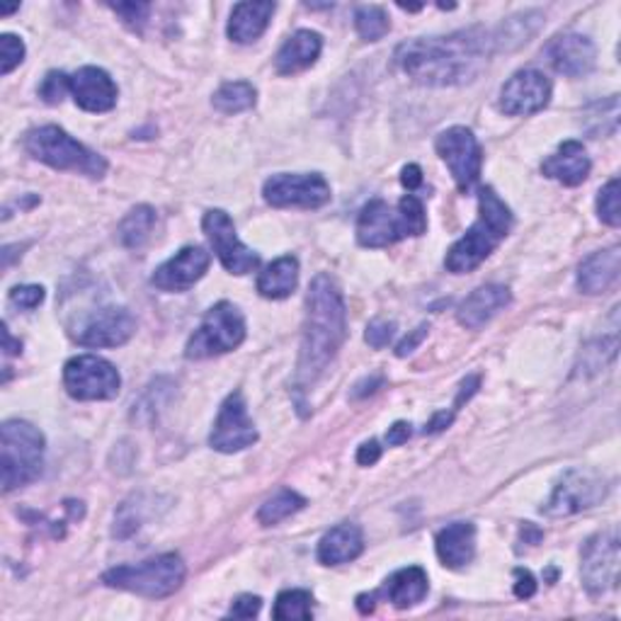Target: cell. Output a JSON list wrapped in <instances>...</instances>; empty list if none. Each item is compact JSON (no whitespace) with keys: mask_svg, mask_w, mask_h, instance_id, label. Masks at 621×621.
I'll list each match as a JSON object with an SVG mask.
<instances>
[{"mask_svg":"<svg viewBox=\"0 0 621 621\" xmlns=\"http://www.w3.org/2000/svg\"><path fill=\"white\" fill-rule=\"evenodd\" d=\"M496 52V34L486 27H468L444 37H422L400 44L396 64L420 86L450 88L476 80Z\"/></svg>","mask_w":621,"mask_h":621,"instance_id":"1","label":"cell"},{"mask_svg":"<svg viewBox=\"0 0 621 621\" xmlns=\"http://www.w3.org/2000/svg\"><path fill=\"white\" fill-rule=\"evenodd\" d=\"M348 338V310L338 282L330 274H318L306 294V318L302 350L296 364V391H308L336 360Z\"/></svg>","mask_w":621,"mask_h":621,"instance_id":"2","label":"cell"},{"mask_svg":"<svg viewBox=\"0 0 621 621\" xmlns=\"http://www.w3.org/2000/svg\"><path fill=\"white\" fill-rule=\"evenodd\" d=\"M512 228V214L508 210L496 190L483 188L478 194V218L476 224L468 228L464 238L447 252V270L454 274H464L476 270L478 264L486 260L493 250L500 246V240L510 234Z\"/></svg>","mask_w":621,"mask_h":621,"instance_id":"3","label":"cell"},{"mask_svg":"<svg viewBox=\"0 0 621 621\" xmlns=\"http://www.w3.org/2000/svg\"><path fill=\"white\" fill-rule=\"evenodd\" d=\"M428 232V216L418 197L406 194L398 206H388L384 200H372L364 206L358 222V240L364 248H386L400 238L422 236Z\"/></svg>","mask_w":621,"mask_h":621,"instance_id":"4","label":"cell"},{"mask_svg":"<svg viewBox=\"0 0 621 621\" xmlns=\"http://www.w3.org/2000/svg\"><path fill=\"white\" fill-rule=\"evenodd\" d=\"M25 151L34 160L47 163L54 170H74L93 180L105 178V172H108L105 158L98 156L95 151H90L88 146L76 142L71 134H66L61 126H54V124L27 132Z\"/></svg>","mask_w":621,"mask_h":621,"instance_id":"5","label":"cell"},{"mask_svg":"<svg viewBox=\"0 0 621 621\" xmlns=\"http://www.w3.org/2000/svg\"><path fill=\"white\" fill-rule=\"evenodd\" d=\"M102 583L114 590L160 600V597L178 592L180 585L185 583V563L178 554H163L136 563V566L112 568L102 575Z\"/></svg>","mask_w":621,"mask_h":621,"instance_id":"6","label":"cell"},{"mask_svg":"<svg viewBox=\"0 0 621 621\" xmlns=\"http://www.w3.org/2000/svg\"><path fill=\"white\" fill-rule=\"evenodd\" d=\"M3 454V490L27 486L39 478L44 464V434L25 420H8L0 430Z\"/></svg>","mask_w":621,"mask_h":621,"instance_id":"7","label":"cell"},{"mask_svg":"<svg viewBox=\"0 0 621 621\" xmlns=\"http://www.w3.org/2000/svg\"><path fill=\"white\" fill-rule=\"evenodd\" d=\"M246 340V318L240 310L228 304L218 302L206 310L202 326L194 330V336L188 340L185 358L188 360H206L216 354H226L236 350Z\"/></svg>","mask_w":621,"mask_h":621,"instance_id":"8","label":"cell"},{"mask_svg":"<svg viewBox=\"0 0 621 621\" xmlns=\"http://www.w3.org/2000/svg\"><path fill=\"white\" fill-rule=\"evenodd\" d=\"M64 386L76 400H110L120 394L122 376L108 360L78 354L64 366Z\"/></svg>","mask_w":621,"mask_h":621,"instance_id":"9","label":"cell"},{"mask_svg":"<svg viewBox=\"0 0 621 621\" xmlns=\"http://www.w3.org/2000/svg\"><path fill=\"white\" fill-rule=\"evenodd\" d=\"M607 493V478L597 474V471L571 468L568 474H563V478L558 481V486L551 493L542 512L549 517L578 515L583 510L595 508L597 503H602Z\"/></svg>","mask_w":621,"mask_h":621,"instance_id":"10","label":"cell"},{"mask_svg":"<svg viewBox=\"0 0 621 621\" xmlns=\"http://www.w3.org/2000/svg\"><path fill=\"white\" fill-rule=\"evenodd\" d=\"M264 202L278 206V210H318L330 202V185L324 176L318 172H280L272 176L262 188Z\"/></svg>","mask_w":621,"mask_h":621,"instance_id":"11","label":"cell"},{"mask_svg":"<svg viewBox=\"0 0 621 621\" xmlns=\"http://www.w3.org/2000/svg\"><path fill=\"white\" fill-rule=\"evenodd\" d=\"M619 563H621V546L617 529H607L588 539L583 546V585L592 597H600L619 585Z\"/></svg>","mask_w":621,"mask_h":621,"instance_id":"12","label":"cell"},{"mask_svg":"<svg viewBox=\"0 0 621 621\" xmlns=\"http://www.w3.org/2000/svg\"><path fill=\"white\" fill-rule=\"evenodd\" d=\"M434 146L447 168H450L456 188L462 192L474 188L481 178L483 166V151L474 132L466 129V126H452V129L437 136Z\"/></svg>","mask_w":621,"mask_h":621,"instance_id":"13","label":"cell"},{"mask_svg":"<svg viewBox=\"0 0 621 621\" xmlns=\"http://www.w3.org/2000/svg\"><path fill=\"white\" fill-rule=\"evenodd\" d=\"M202 228L206 238H210L216 258L222 260L224 268L232 274H248L260 264L258 252H252L248 246L240 244L232 216L224 210L206 212L202 218Z\"/></svg>","mask_w":621,"mask_h":621,"instance_id":"14","label":"cell"},{"mask_svg":"<svg viewBox=\"0 0 621 621\" xmlns=\"http://www.w3.org/2000/svg\"><path fill=\"white\" fill-rule=\"evenodd\" d=\"M256 442H258V430L248 416L244 394L236 391V394H232L224 400L222 410H218L214 430L210 434V444L216 452L234 454Z\"/></svg>","mask_w":621,"mask_h":621,"instance_id":"15","label":"cell"},{"mask_svg":"<svg viewBox=\"0 0 621 621\" xmlns=\"http://www.w3.org/2000/svg\"><path fill=\"white\" fill-rule=\"evenodd\" d=\"M136 330V320L126 308L108 306L93 310L83 324L78 326L76 340L83 348H120L129 342Z\"/></svg>","mask_w":621,"mask_h":621,"instance_id":"16","label":"cell"},{"mask_svg":"<svg viewBox=\"0 0 621 621\" xmlns=\"http://www.w3.org/2000/svg\"><path fill=\"white\" fill-rule=\"evenodd\" d=\"M551 100V80L534 68L515 74L500 90V110L512 117L542 112Z\"/></svg>","mask_w":621,"mask_h":621,"instance_id":"17","label":"cell"},{"mask_svg":"<svg viewBox=\"0 0 621 621\" xmlns=\"http://www.w3.org/2000/svg\"><path fill=\"white\" fill-rule=\"evenodd\" d=\"M212 264V256L200 246L182 248L176 258L160 264L154 272L151 284L160 292H188L197 284Z\"/></svg>","mask_w":621,"mask_h":621,"instance_id":"18","label":"cell"},{"mask_svg":"<svg viewBox=\"0 0 621 621\" xmlns=\"http://www.w3.org/2000/svg\"><path fill=\"white\" fill-rule=\"evenodd\" d=\"M71 95L80 110L95 114L110 112L117 105V86L98 66H86L71 76Z\"/></svg>","mask_w":621,"mask_h":621,"instance_id":"19","label":"cell"},{"mask_svg":"<svg viewBox=\"0 0 621 621\" xmlns=\"http://www.w3.org/2000/svg\"><path fill=\"white\" fill-rule=\"evenodd\" d=\"M546 56H549L551 66H554L558 74L568 76V78L588 76L597 61L595 44L588 37H583V34H575V32L561 34V37L551 42Z\"/></svg>","mask_w":621,"mask_h":621,"instance_id":"20","label":"cell"},{"mask_svg":"<svg viewBox=\"0 0 621 621\" xmlns=\"http://www.w3.org/2000/svg\"><path fill=\"white\" fill-rule=\"evenodd\" d=\"M510 290L503 284H486L471 292L456 308V320L464 328L478 330L488 324V320L500 314V310L510 304Z\"/></svg>","mask_w":621,"mask_h":621,"instance_id":"21","label":"cell"},{"mask_svg":"<svg viewBox=\"0 0 621 621\" xmlns=\"http://www.w3.org/2000/svg\"><path fill=\"white\" fill-rule=\"evenodd\" d=\"M621 250L617 246L592 252L578 268V290L583 294H605L619 282Z\"/></svg>","mask_w":621,"mask_h":621,"instance_id":"22","label":"cell"},{"mask_svg":"<svg viewBox=\"0 0 621 621\" xmlns=\"http://www.w3.org/2000/svg\"><path fill=\"white\" fill-rule=\"evenodd\" d=\"M590 156L580 142H566L558 146L554 156H549L542 163L546 178L561 182L566 188H575L590 176Z\"/></svg>","mask_w":621,"mask_h":621,"instance_id":"23","label":"cell"},{"mask_svg":"<svg viewBox=\"0 0 621 621\" xmlns=\"http://www.w3.org/2000/svg\"><path fill=\"white\" fill-rule=\"evenodd\" d=\"M320 49H324V37H320L318 32H310V30L294 32L292 37L282 44V49L278 52V59H274L278 74L294 76L298 71H306L308 66L316 64Z\"/></svg>","mask_w":621,"mask_h":621,"instance_id":"24","label":"cell"},{"mask_svg":"<svg viewBox=\"0 0 621 621\" xmlns=\"http://www.w3.org/2000/svg\"><path fill=\"white\" fill-rule=\"evenodd\" d=\"M476 554V527L471 522H454L437 534V556L447 568H464Z\"/></svg>","mask_w":621,"mask_h":621,"instance_id":"25","label":"cell"},{"mask_svg":"<svg viewBox=\"0 0 621 621\" xmlns=\"http://www.w3.org/2000/svg\"><path fill=\"white\" fill-rule=\"evenodd\" d=\"M364 551V537L358 524H338L318 542V561L324 566L350 563Z\"/></svg>","mask_w":621,"mask_h":621,"instance_id":"26","label":"cell"},{"mask_svg":"<svg viewBox=\"0 0 621 621\" xmlns=\"http://www.w3.org/2000/svg\"><path fill=\"white\" fill-rule=\"evenodd\" d=\"M428 595V573L418 566H410L404 571H396L391 578L384 583V588L376 592V597H384L398 609H408L418 605Z\"/></svg>","mask_w":621,"mask_h":621,"instance_id":"27","label":"cell"},{"mask_svg":"<svg viewBox=\"0 0 621 621\" xmlns=\"http://www.w3.org/2000/svg\"><path fill=\"white\" fill-rule=\"evenodd\" d=\"M274 3H238L228 20V37L236 44H252L262 37L274 15Z\"/></svg>","mask_w":621,"mask_h":621,"instance_id":"28","label":"cell"},{"mask_svg":"<svg viewBox=\"0 0 621 621\" xmlns=\"http://www.w3.org/2000/svg\"><path fill=\"white\" fill-rule=\"evenodd\" d=\"M296 282H298V260L294 256H284L268 264L264 272H260L258 292L264 298H274V302H278V298H286L296 290Z\"/></svg>","mask_w":621,"mask_h":621,"instance_id":"29","label":"cell"},{"mask_svg":"<svg viewBox=\"0 0 621 621\" xmlns=\"http://www.w3.org/2000/svg\"><path fill=\"white\" fill-rule=\"evenodd\" d=\"M154 226H156V212L151 210L148 204H139V206H134V210L126 214L122 218V224H120V244L124 248H142L148 238H151V232H154Z\"/></svg>","mask_w":621,"mask_h":621,"instance_id":"30","label":"cell"},{"mask_svg":"<svg viewBox=\"0 0 621 621\" xmlns=\"http://www.w3.org/2000/svg\"><path fill=\"white\" fill-rule=\"evenodd\" d=\"M258 100V90L252 88L248 80H234V83H224L212 98V105L222 114H238L246 112Z\"/></svg>","mask_w":621,"mask_h":621,"instance_id":"31","label":"cell"},{"mask_svg":"<svg viewBox=\"0 0 621 621\" xmlns=\"http://www.w3.org/2000/svg\"><path fill=\"white\" fill-rule=\"evenodd\" d=\"M306 508V498L298 496L296 490L284 488L280 493H274L270 500H264L258 510V522L264 527H272V524H280L286 517L296 515L298 510Z\"/></svg>","mask_w":621,"mask_h":621,"instance_id":"32","label":"cell"},{"mask_svg":"<svg viewBox=\"0 0 621 621\" xmlns=\"http://www.w3.org/2000/svg\"><path fill=\"white\" fill-rule=\"evenodd\" d=\"M617 350H619V338L617 336H609V338H602V340H592L590 345H585V350L580 352V366H578V370L585 376L605 372L607 366L617 360Z\"/></svg>","mask_w":621,"mask_h":621,"instance_id":"33","label":"cell"},{"mask_svg":"<svg viewBox=\"0 0 621 621\" xmlns=\"http://www.w3.org/2000/svg\"><path fill=\"white\" fill-rule=\"evenodd\" d=\"M272 617L278 621H308L314 617V597L306 590H284L274 602Z\"/></svg>","mask_w":621,"mask_h":621,"instance_id":"34","label":"cell"},{"mask_svg":"<svg viewBox=\"0 0 621 621\" xmlns=\"http://www.w3.org/2000/svg\"><path fill=\"white\" fill-rule=\"evenodd\" d=\"M391 27L388 15L384 13V8L379 5H362L354 13V30H358L360 37L364 42H379L386 37V32Z\"/></svg>","mask_w":621,"mask_h":621,"instance_id":"35","label":"cell"},{"mask_svg":"<svg viewBox=\"0 0 621 621\" xmlns=\"http://www.w3.org/2000/svg\"><path fill=\"white\" fill-rule=\"evenodd\" d=\"M597 216L600 222L617 228L621 224V210H619V180L612 178L597 194Z\"/></svg>","mask_w":621,"mask_h":621,"instance_id":"36","label":"cell"},{"mask_svg":"<svg viewBox=\"0 0 621 621\" xmlns=\"http://www.w3.org/2000/svg\"><path fill=\"white\" fill-rule=\"evenodd\" d=\"M22 59H25V42L15 34H3L0 37V74H13Z\"/></svg>","mask_w":621,"mask_h":621,"instance_id":"37","label":"cell"},{"mask_svg":"<svg viewBox=\"0 0 621 621\" xmlns=\"http://www.w3.org/2000/svg\"><path fill=\"white\" fill-rule=\"evenodd\" d=\"M66 93H71V76L56 74L52 71L39 88V98L47 102V105H59Z\"/></svg>","mask_w":621,"mask_h":621,"instance_id":"38","label":"cell"},{"mask_svg":"<svg viewBox=\"0 0 621 621\" xmlns=\"http://www.w3.org/2000/svg\"><path fill=\"white\" fill-rule=\"evenodd\" d=\"M112 10L124 20L126 27H132L134 32H142L148 20V13H151V5L148 3H117V5H112Z\"/></svg>","mask_w":621,"mask_h":621,"instance_id":"39","label":"cell"},{"mask_svg":"<svg viewBox=\"0 0 621 621\" xmlns=\"http://www.w3.org/2000/svg\"><path fill=\"white\" fill-rule=\"evenodd\" d=\"M10 302H13L20 308L32 310V308H37L44 302V290H42V286H37V284L15 286V290L10 292Z\"/></svg>","mask_w":621,"mask_h":621,"instance_id":"40","label":"cell"},{"mask_svg":"<svg viewBox=\"0 0 621 621\" xmlns=\"http://www.w3.org/2000/svg\"><path fill=\"white\" fill-rule=\"evenodd\" d=\"M394 330H396V324H388V320H374V324H370V328H366L364 340L370 342L374 350H382L391 342V338H394Z\"/></svg>","mask_w":621,"mask_h":621,"instance_id":"41","label":"cell"},{"mask_svg":"<svg viewBox=\"0 0 621 621\" xmlns=\"http://www.w3.org/2000/svg\"><path fill=\"white\" fill-rule=\"evenodd\" d=\"M260 607H262V600L258 595H240L238 600L232 605V617L252 619V617H258Z\"/></svg>","mask_w":621,"mask_h":621,"instance_id":"42","label":"cell"},{"mask_svg":"<svg viewBox=\"0 0 621 621\" xmlns=\"http://www.w3.org/2000/svg\"><path fill=\"white\" fill-rule=\"evenodd\" d=\"M428 330H430L428 324H422V326H418L416 330H410L408 336L398 342V348H396L398 358H408L410 352H416V350L420 348V342H422L425 338H428Z\"/></svg>","mask_w":621,"mask_h":621,"instance_id":"43","label":"cell"},{"mask_svg":"<svg viewBox=\"0 0 621 621\" xmlns=\"http://www.w3.org/2000/svg\"><path fill=\"white\" fill-rule=\"evenodd\" d=\"M515 595L517 597H522V600H529L537 592V583H534V575L529 573V571H522V568H517L515 571Z\"/></svg>","mask_w":621,"mask_h":621,"instance_id":"44","label":"cell"},{"mask_svg":"<svg viewBox=\"0 0 621 621\" xmlns=\"http://www.w3.org/2000/svg\"><path fill=\"white\" fill-rule=\"evenodd\" d=\"M379 459H382V447L379 442H364L360 450H358V464L360 466H374Z\"/></svg>","mask_w":621,"mask_h":621,"instance_id":"45","label":"cell"},{"mask_svg":"<svg viewBox=\"0 0 621 621\" xmlns=\"http://www.w3.org/2000/svg\"><path fill=\"white\" fill-rule=\"evenodd\" d=\"M410 425L408 422H396V425H391L388 432H386V442L391 447H400V444H406L408 442V437H410Z\"/></svg>","mask_w":621,"mask_h":621,"instance_id":"46","label":"cell"},{"mask_svg":"<svg viewBox=\"0 0 621 621\" xmlns=\"http://www.w3.org/2000/svg\"><path fill=\"white\" fill-rule=\"evenodd\" d=\"M454 413L456 410H450V413H437V416L428 422V428H425V432H430V434H437V432H442V430H447L452 425V420H454Z\"/></svg>","mask_w":621,"mask_h":621,"instance_id":"47","label":"cell"},{"mask_svg":"<svg viewBox=\"0 0 621 621\" xmlns=\"http://www.w3.org/2000/svg\"><path fill=\"white\" fill-rule=\"evenodd\" d=\"M400 182H404V185H406L408 190H418V188L422 185V170H420L416 163L406 166V168H404V176H400Z\"/></svg>","mask_w":621,"mask_h":621,"instance_id":"48","label":"cell"},{"mask_svg":"<svg viewBox=\"0 0 621 621\" xmlns=\"http://www.w3.org/2000/svg\"><path fill=\"white\" fill-rule=\"evenodd\" d=\"M382 382H384V379H382V376H372V379H364V382H362V384L354 386L352 396H354V398H362V396H366V394H374L376 386H382Z\"/></svg>","mask_w":621,"mask_h":621,"instance_id":"49","label":"cell"},{"mask_svg":"<svg viewBox=\"0 0 621 621\" xmlns=\"http://www.w3.org/2000/svg\"><path fill=\"white\" fill-rule=\"evenodd\" d=\"M3 340H5V348H3V350H5L8 354H20L22 345H20V340H18V342L13 340V336H10L8 328H3Z\"/></svg>","mask_w":621,"mask_h":621,"instance_id":"50","label":"cell"},{"mask_svg":"<svg viewBox=\"0 0 621 621\" xmlns=\"http://www.w3.org/2000/svg\"><path fill=\"white\" fill-rule=\"evenodd\" d=\"M20 5H0V15H10V13H15Z\"/></svg>","mask_w":621,"mask_h":621,"instance_id":"51","label":"cell"}]
</instances>
